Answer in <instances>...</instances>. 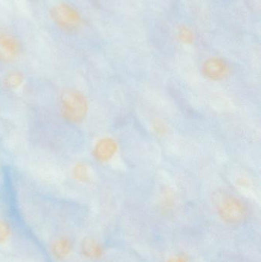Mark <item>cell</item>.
I'll use <instances>...</instances> for the list:
<instances>
[{
    "instance_id": "obj_1",
    "label": "cell",
    "mask_w": 261,
    "mask_h": 262,
    "mask_svg": "<svg viewBox=\"0 0 261 262\" xmlns=\"http://www.w3.org/2000/svg\"><path fill=\"white\" fill-rule=\"evenodd\" d=\"M213 203L220 218L231 225L241 224L248 217V208L242 200L225 191H218L212 197Z\"/></svg>"
},
{
    "instance_id": "obj_2",
    "label": "cell",
    "mask_w": 261,
    "mask_h": 262,
    "mask_svg": "<svg viewBox=\"0 0 261 262\" xmlns=\"http://www.w3.org/2000/svg\"><path fill=\"white\" fill-rule=\"evenodd\" d=\"M61 109L64 118L73 123H79L87 116L88 101L86 97L78 91L69 90L63 94Z\"/></svg>"
},
{
    "instance_id": "obj_3",
    "label": "cell",
    "mask_w": 261,
    "mask_h": 262,
    "mask_svg": "<svg viewBox=\"0 0 261 262\" xmlns=\"http://www.w3.org/2000/svg\"><path fill=\"white\" fill-rule=\"evenodd\" d=\"M51 15L58 26L69 32L78 29L82 21L78 11L65 3L55 6L51 11Z\"/></svg>"
},
{
    "instance_id": "obj_4",
    "label": "cell",
    "mask_w": 261,
    "mask_h": 262,
    "mask_svg": "<svg viewBox=\"0 0 261 262\" xmlns=\"http://www.w3.org/2000/svg\"><path fill=\"white\" fill-rule=\"evenodd\" d=\"M231 68L226 60L221 57H210L202 64V73L211 81H222L229 76Z\"/></svg>"
},
{
    "instance_id": "obj_5",
    "label": "cell",
    "mask_w": 261,
    "mask_h": 262,
    "mask_svg": "<svg viewBox=\"0 0 261 262\" xmlns=\"http://www.w3.org/2000/svg\"><path fill=\"white\" fill-rule=\"evenodd\" d=\"M119 149L117 142L112 137H103L98 140L93 149L94 158L101 163L110 161Z\"/></svg>"
},
{
    "instance_id": "obj_6",
    "label": "cell",
    "mask_w": 261,
    "mask_h": 262,
    "mask_svg": "<svg viewBox=\"0 0 261 262\" xmlns=\"http://www.w3.org/2000/svg\"><path fill=\"white\" fill-rule=\"evenodd\" d=\"M21 51L19 41L12 35H0V61H14L19 55Z\"/></svg>"
},
{
    "instance_id": "obj_7",
    "label": "cell",
    "mask_w": 261,
    "mask_h": 262,
    "mask_svg": "<svg viewBox=\"0 0 261 262\" xmlns=\"http://www.w3.org/2000/svg\"><path fill=\"white\" fill-rule=\"evenodd\" d=\"M82 252L87 258L98 259L104 255V249L96 240L87 238L83 242Z\"/></svg>"
},
{
    "instance_id": "obj_8",
    "label": "cell",
    "mask_w": 261,
    "mask_h": 262,
    "mask_svg": "<svg viewBox=\"0 0 261 262\" xmlns=\"http://www.w3.org/2000/svg\"><path fill=\"white\" fill-rule=\"evenodd\" d=\"M177 36L179 41L186 46H191L196 41V32L188 26H181L178 29Z\"/></svg>"
},
{
    "instance_id": "obj_9",
    "label": "cell",
    "mask_w": 261,
    "mask_h": 262,
    "mask_svg": "<svg viewBox=\"0 0 261 262\" xmlns=\"http://www.w3.org/2000/svg\"><path fill=\"white\" fill-rule=\"evenodd\" d=\"M72 247L70 240L60 239L53 245L52 252L57 258H63L70 253Z\"/></svg>"
},
{
    "instance_id": "obj_10",
    "label": "cell",
    "mask_w": 261,
    "mask_h": 262,
    "mask_svg": "<svg viewBox=\"0 0 261 262\" xmlns=\"http://www.w3.org/2000/svg\"><path fill=\"white\" fill-rule=\"evenodd\" d=\"M22 83V75L18 72H12L6 76L5 84L9 89H15Z\"/></svg>"
},
{
    "instance_id": "obj_11",
    "label": "cell",
    "mask_w": 261,
    "mask_h": 262,
    "mask_svg": "<svg viewBox=\"0 0 261 262\" xmlns=\"http://www.w3.org/2000/svg\"><path fill=\"white\" fill-rule=\"evenodd\" d=\"M74 176L77 180L81 182L87 181L90 178L88 167L83 163L77 165L74 169Z\"/></svg>"
},
{
    "instance_id": "obj_12",
    "label": "cell",
    "mask_w": 261,
    "mask_h": 262,
    "mask_svg": "<svg viewBox=\"0 0 261 262\" xmlns=\"http://www.w3.org/2000/svg\"><path fill=\"white\" fill-rule=\"evenodd\" d=\"M153 129H154L155 132H156V134L158 135H164L165 133L167 132V127L162 121H155L153 124Z\"/></svg>"
},
{
    "instance_id": "obj_13",
    "label": "cell",
    "mask_w": 261,
    "mask_h": 262,
    "mask_svg": "<svg viewBox=\"0 0 261 262\" xmlns=\"http://www.w3.org/2000/svg\"><path fill=\"white\" fill-rule=\"evenodd\" d=\"M9 235V228L5 222L0 221V243L5 241Z\"/></svg>"
},
{
    "instance_id": "obj_14",
    "label": "cell",
    "mask_w": 261,
    "mask_h": 262,
    "mask_svg": "<svg viewBox=\"0 0 261 262\" xmlns=\"http://www.w3.org/2000/svg\"><path fill=\"white\" fill-rule=\"evenodd\" d=\"M167 262H189L188 257L185 255H179L172 257Z\"/></svg>"
}]
</instances>
